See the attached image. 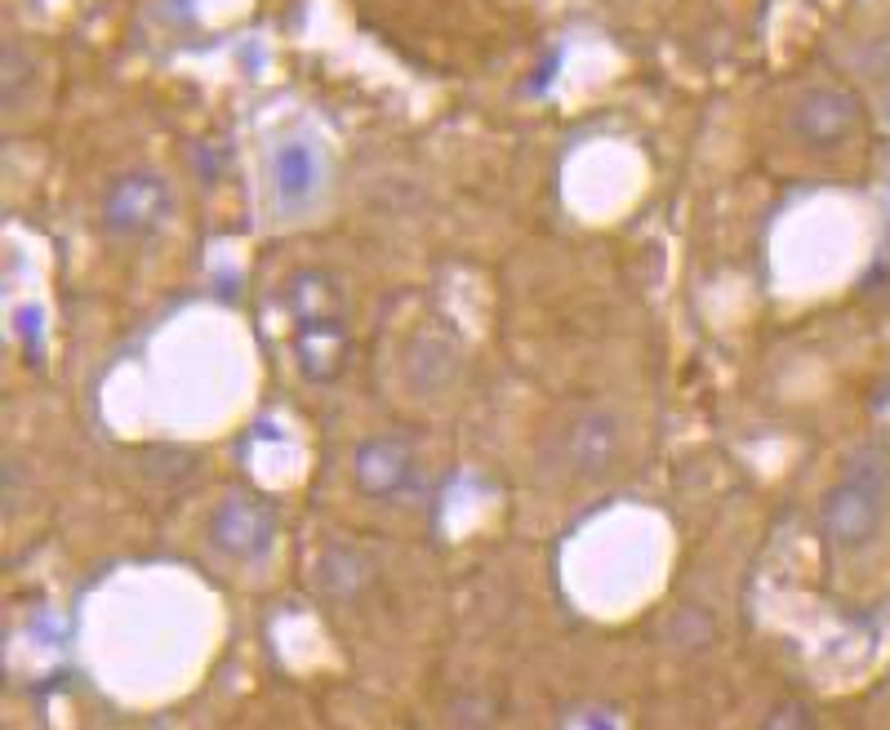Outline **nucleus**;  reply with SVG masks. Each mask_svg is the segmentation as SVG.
Wrapping results in <instances>:
<instances>
[{"label":"nucleus","mask_w":890,"mask_h":730,"mask_svg":"<svg viewBox=\"0 0 890 730\" xmlns=\"http://www.w3.org/2000/svg\"><path fill=\"white\" fill-rule=\"evenodd\" d=\"M788 129L810 151L846 147L863 129V98L850 85H810L788 107Z\"/></svg>","instance_id":"obj_5"},{"label":"nucleus","mask_w":890,"mask_h":730,"mask_svg":"<svg viewBox=\"0 0 890 730\" xmlns=\"http://www.w3.org/2000/svg\"><path fill=\"white\" fill-rule=\"evenodd\" d=\"M458 378V347L441 334H418L405 347V383L418 396H441Z\"/></svg>","instance_id":"obj_9"},{"label":"nucleus","mask_w":890,"mask_h":730,"mask_svg":"<svg viewBox=\"0 0 890 730\" xmlns=\"http://www.w3.org/2000/svg\"><path fill=\"white\" fill-rule=\"evenodd\" d=\"M756 730H819V721H814V708H810V703H801V699H779V703L765 708V717H761Z\"/></svg>","instance_id":"obj_10"},{"label":"nucleus","mask_w":890,"mask_h":730,"mask_svg":"<svg viewBox=\"0 0 890 730\" xmlns=\"http://www.w3.org/2000/svg\"><path fill=\"white\" fill-rule=\"evenodd\" d=\"M267 178H271V205H276V214L294 218V214L312 209L316 196H320V182H325L320 151L312 142H303V138H285V142L271 147Z\"/></svg>","instance_id":"obj_8"},{"label":"nucleus","mask_w":890,"mask_h":730,"mask_svg":"<svg viewBox=\"0 0 890 730\" xmlns=\"http://www.w3.org/2000/svg\"><path fill=\"white\" fill-rule=\"evenodd\" d=\"M98 214H102L107 236H116V240H147V236H156L169 223V214H174V187L156 169H142V165L125 169V174H116L102 187Z\"/></svg>","instance_id":"obj_4"},{"label":"nucleus","mask_w":890,"mask_h":730,"mask_svg":"<svg viewBox=\"0 0 890 730\" xmlns=\"http://www.w3.org/2000/svg\"><path fill=\"white\" fill-rule=\"evenodd\" d=\"M285 307L294 325V361L307 383H334L347 369L352 329L343 285L325 267H294L285 280Z\"/></svg>","instance_id":"obj_1"},{"label":"nucleus","mask_w":890,"mask_h":730,"mask_svg":"<svg viewBox=\"0 0 890 730\" xmlns=\"http://www.w3.org/2000/svg\"><path fill=\"white\" fill-rule=\"evenodd\" d=\"M886 507H890V454L881 441H868L846 458L837 481L823 490L819 539L841 556L863 552L881 534Z\"/></svg>","instance_id":"obj_2"},{"label":"nucleus","mask_w":890,"mask_h":730,"mask_svg":"<svg viewBox=\"0 0 890 730\" xmlns=\"http://www.w3.org/2000/svg\"><path fill=\"white\" fill-rule=\"evenodd\" d=\"M205 534L231 561H263L276 543V507L249 490H231L209 512Z\"/></svg>","instance_id":"obj_6"},{"label":"nucleus","mask_w":890,"mask_h":730,"mask_svg":"<svg viewBox=\"0 0 890 730\" xmlns=\"http://www.w3.org/2000/svg\"><path fill=\"white\" fill-rule=\"evenodd\" d=\"M623 454V423L610 405H574L552 427V463L574 481H601Z\"/></svg>","instance_id":"obj_3"},{"label":"nucleus","mask_w":890,"mask_h":730,"mask_svg":"<svg viewBox=\"0 0 890 730\" xmlns=\"http://www.w3.org/2000/svg\"><path fill=\"white\" fill-rule=\"evenodd\" d=\"M418 472V454L405 436L396 432H378V436H365L356 441L352 450V481L365 499H396L409 490Z\"/></svg>","instance_id":"obj_7"}]
</instances>
